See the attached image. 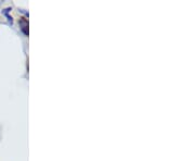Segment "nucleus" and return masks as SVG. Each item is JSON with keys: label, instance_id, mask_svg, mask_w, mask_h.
Listing matches in <instances>:
<instances>
[]
</instances>
